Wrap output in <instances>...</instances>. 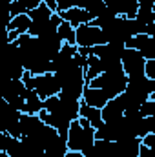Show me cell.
<instances>
[{"label": "cell", "instance_id": "6", "mask_svg": "<svg viewBox=\"0 0 155 157\" xmlns=\"http://www.w3.org/2000/svg\"><path fill=\"white\" fill-rule=\"evenodd\" d=\"M60 22H62V20H60V17H59L57 13H53V15H51L49 18H46V20H31V26H29V29H28V35H31V37H35V39L46 37V35H49V33H55Z\"/></svg>", "mask_w": 155, "mask_h": 157}, {"label": "cell", "instance_id": "22", "mask_svg": "<svg viewBox=\"0 0 155 157\" xmlns=\"http://www.w3.org/2000/svg\"><path fill=\"white\" fill-rule=\"evenodd\" d=\"M139 113H141L142 117H153L155 115V101L153 99H146V101L141 104Z\"/></svg>", "mask_w": 155, "mask_h": 157}, {"label": "cell", "instance_id": "15", "mask_svg": "<svg viewBox=\"0 0 155 157\" xmlns=\"http://www.w3.org/2000/svg\"><path fill=\"white\" fill-rule=\"evenodd\" d=\"M86 157H115V144H113V141L95 139L91 150L88 152Z\"/></svg>", "mask_w": 155, "mask_h": 157}, {"label": "cell", "instance_id": "28", "mask_svg": "<svg viewBox=\"0 0 155 157\" xmlns=\"http://www.w3.org/2000/svg\"><path fill=\"white\" fill-rule=\"evenodd\" d=\"M42 4H46L51 11H55V9H57V0H42Z\"/></svg>", "mask_w": 155, "mask_h": 157}, {"label": "cell", "instance_id": "19", "mask_svg": "<svg viewBox=\"0 0 155 157\" xmlns=\"http://www.w3.org/2000/svg\"><path fill=\"white\" fill-rule=\"evenodd\" d=\"M57 35L60 37L62 42L75 46V28H71L68 22H64V20H62V22L59 24V28H57Z\"/></svg>", "mask_w": 155, "mask_h": 157}, {"label": "cell", "instance_id": "8", "mask_svg": "<svg viewBox=\"0 0 155 157\" xmlns=\"http://www.w3.org/2000/svg\"><path fill=\"white\" fill-rule=\"evenodd\" d=\"M57 15L60 17V20L68 22L71 28H78L82 24H89L93 20V17L82 7H71V9H66V11H59Z\"/></svg>", "mask_w": 155, "mask_h": 157}, {"label": "cell", "instance_id": "25", "mask_svg": "<svg viewBox=\"0 0 155 157\" xmlns=\"http://www.w3.org/2000/svg\"><path fill=\"white\" fill-rule=\"evenodd\" d=\"M20 6H22V9L28 13V11H31V9H35L37 6H40L42 4V0H17Z\"/></svg>", "mask_w": 155, "mask_h": 157}, {"label": "cell", "instance_id": "18", "mask_svg": "<svg viewBox=\"0 0 155 157\" xmlns=\"http://www.w3.org/2000/svg\"><path fill=\"white\" fill-rule=\"evenodd\" d=\"M29 26H31V20H29L28 13H20V15L11 17L9 24H7V29H9V31H15V33H18V35H24V33H28Z\"/></svg>", "mask_w": 155, "mask_h": 157}, {"label": "cell", "instance_id": "9", "mask_svg": "<svg viewBox=\"0 0 155 157\" xmlns=\"http://www.w3.org/2000/svg\"><path fill=\"white\" fill-rule=\"evenodd\" d=\"M115 144V157H139L141 139L139 137H124L113 143Z\"/></svg>", "mask_w": 155, "mask_h": 157}, {"label": "cell", "instance_id": "21", "mask_svg": "<svg viewBox=\"0 0 155 157\" xmlns=\"http://www.w3.org/2000/svg\"><path fill=\"white\" fill-rule=\"evenodd\" d=\"M53 13H55V11H51L46 4H40L35 9L28 11V17H29V20H46V18H49Z\"/></svg>", "mask_w": 155, "mask_h": 157}, {"label": "cell", "instance_id": "13", "mask_svg": "<svg viewBox=\"0 0 155 157\" xmlns=\"http://www.w3.org/2000/svg\"><path fill=\"white\" fill-rule=\"evenodd\" d=\"M135 20L144 26L155 22V0H137Z\"/></svg>", "mask_w": 155, "mask_h": 157}, {"label": "cell", "instance_id": "7", "mask_svg": "<svg viewBox=\"0 0 155 157\" xmlns=\"http://www.w3.org/2000/svg\"><path fill=\"white\" fill-rule=\"evenodd\" d=\"M126 48H131V49H137L146 60L148 59H155V39L153 37H148V35H135L124 44Z\"/></svg>", "mask_w": 155, "mask_h": 157}, {"label": "cell", "instance_id": "27", "mask_svg": "<svg viewBox=\"0 0 155 157\" xmlns=\"http://www.w3.org/2000/svg\"><path fill=\"white\" fill-rule=\"evenodd\" d=\"M139 157H155V148H148V146L141 144V150H139Z\"/></svg>", "mask_w": 155, "mask_h": 157}, {"label": "cell", "instance_id": "23", "mask_svg": "<svg viewBox=\"0 0 155 157\" xmlns=\"http://www.w3.org/2000/svg\"><path fill=\"white\" fill-rule=\"evenodd\" d=\"M80 6H82V0H57V9H55V13L66 11V9H71V7H80Z\"/></svg>", "mask_w": 155, "mask_h": 157}, {"label": "cell", "instance_id": "17", "mask_svg": "<svg viewBox=\"0 0 155 157\" xmlns=\"http://www.w3.org/2000/svg\"><path fill=\"white\" fill-rule=\"evenodd\" d=\"M40 110H42V99L33 90H26V93H24V112L22 113L37 115Z\"/></svg>", "mask_w": 155, "mask_h": 157}, {"label": "cell", "instance_id": "12", "mask_svg": "<svg viewBox=\"0 0 155 157\" xmlns=\"http://www.w3.org/2000/svg\"><path fill=\"white\" fill-rule=\"evenodd\" d=\"M80 101L82 102H86L88 106H91V108H102L106 102H108V97L104 95V91L100 90V88H91V86H84V90H82V97H80Z\"/></svg>", "mask_w": 155, "mask_h": 157}, {"label": "cell", "instance_id": "29", "mask_svg": "<svg viewBox=\"0 0 155 157\" xmlns=\"http://www.w3.org/2000/svg\"><path fill=\"white\" fill-rule=\"evenodd\" d=\"M64 157H86V155H84V154H80V152H71V150H68Z\"/></svg>", "mask_w": 155, "mask_h": 157}, {"label": "cell", "instance_id": "5", "mask_svg": "<svg viewBox=\"0 0 155 157\" xmlns=\"http://www.w3.org/2000/svg\"><path fill=\"white\" fill-rule=\"evenodd\" d=\"M33 91L40 99H47L53 95L60 93V82L55 73H42V75H33Z\"/></svg>", "mask_w": 155, "mask_h": 157}, {"label": "cell", "instance_id": "24", "mask_svg": "<svg viewBox=\"0 0 155 157\" xmlns=\"http://www.w3.org/2000/svg\"><path fill=\"white\" fill-rule=\"evenodd\" d=\"M144 77L155 80V59H148L144 62Z\"/></svg>", "mask_w": 155, "mask_h": 157}, {"label": "cell", "instance_id": "4", "mask_svg": "<svg viewBox=\"0 0 155 157\" xmlns=\"http://www.w3.org/2000/svg\"><path fill=\"white\" fill-rule=\"evenodd\" d=\"M144 62H146V59L137 49L124 48V51L120 55V66H122V71L126 73L128 78L144 75Z\"/></svg>", "mask_w": 155, "mask_h": 157}, {"label": "cell", "instance_id": "10", "mask_svg": "<svg viewBox=\"0 0 155 157\" xmlns=\"http://www.w3.org/2000/svg\"><path fill=\"white\" fill-rule=\"evenodd\" d=\"M106 7H110L117 17L135 18L137 13V0H102Z\"/></svg>", "mask_w": 155, "mask_h": 157}, {"label": "cell", "instance_id": "11", "mask_svg": "<svg viewBox=\"0 0 155 157\" xmlns=\"http://www.w3.org/2000/svg\"><path fill=\"white\" fill-rule=\"evenodd\" d=\"M44 122L40 121L39 115H31V113H20L18 119V128H20V139L28 137V135H37L42 130Z\"/></svg>", "mask_w": 155, "mask_h": 157}, {"label": "cell", "instance_id": "2", "mask_svg": "<svg viewBox=\"0 0 155 157\" xmlns=\"http://www.w3.org/2000/svg\"><path fill=\"white\" fill-rule=\"evenodd\" d=\"M88 86H91V88H100V90L104 91V95L108 97V101H110V99L119 97V95L126 90V86H128V77H126V73L122 71V68H119V70H112V71H102L99 77L91 78V80L88 82Z\"/></svg>", "mask_w": 155, "mask_h": 157}, {"label": "cell", "instance_id": "3", "mask_svg": "<svg viewBox=\"0 0 155 157\" xmlns=\"http://www.w3.org/2000/svg\"><path fill=\"white\" fill-rule=\"evenodd\" d=\"M100 44H106L104 33L100 28L93 24H82L75 28V46L77 48H93Z\"/></svg>", "mask_w": 155, "mask_h": 157}, {"label": "cell", "instance_id": "20", "mask_svg": "<svg viewBox=\"0 0 155 157\" xmlns=\"http://www.w3.org/2000/svg\"><path fill=\"white\" fill-rule=\"evenodd\" d=\"M80 7L86 9V11L95 18V17H99V15L102 13V9H104L106 6H104L102 0H82V6H80Z\"/></svg>", "mask_w": 155, "mask_h": 157}, {"label": "cell", "instance_id": "1", "mask_svg": "<svg viewBox=\"0 0 155 157\" xmlns=\"http://www.w3.org/2000/svg\"><path fill=\"white\" fill-rule=\"evenodd\" d=\"M66 143H68V150L88 155V152L95 143V128H91V124L82 117L71 121L68 128Z\"/></svg>", "mask_w": 155, "mask_h": 157}, {"label": "cell", "instance_id": "26", "mask_svg": "<svg viewBox=\"0 0 155 157\" xmlns=\"http://www.w3.org/2000/svg\"><path fill=\"white\" fill-rule=\"evenodd\" d=\"M141 144L148 146V148H155V133H148L141 139Z\"/></svg>", "mask_w": 155, "mask_h": 157}, {"label": "cell", "instance_id": "16", "mask_svg": "<svg viewBox=\"0 0 155 157\" xmlns=\"http://www.w3.org/2000/svg\"><path fill=\"white\" fill-rule=\"evenodd\" d=\"M78 117L86 119L89 124H91V128H99L100 124H102V117H100V110L99 108H91V106H88L86 102H78Z\"/></svg>", "mask_w": 155, "mask_h": 157}, {"label": "cell", "instance_id": "14", "mask_svg": "<svg viewBox=\"0 0 155 157\" xmlns=\"http://www.w3.org/2000/svg\"><path fill=\"white\" fill-rule=\"evenodd\" d=\"M124 115V110H122V104L119 101V97L115 99H110L102 108H100V117H102V122H112V121H117Z\"/></svg>", "mask_w": 155, "mask_h": 157}]
</instances>
